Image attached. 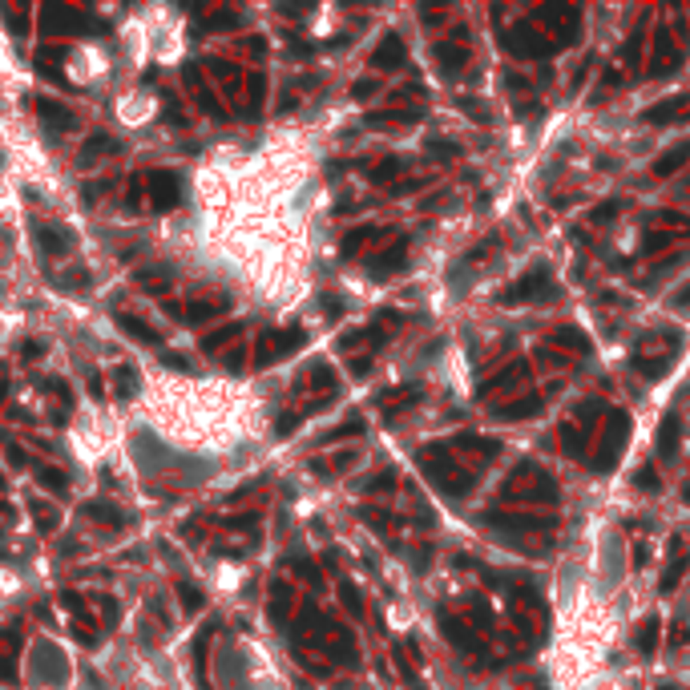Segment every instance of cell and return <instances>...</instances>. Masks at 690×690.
Returning <instances> with one entry per match:
<instances>
[{
  "label": "cell",
  "instance_id": "cell-1",
  "mask_svg": "<svg viewBox=\"0 0 690 690\" xmlns=\"http://www.w3.org/2000/svg\"><path fill=\"white\" fill-rule=\"evenodd\" d=\"M303 343H307L303 327H295V331H267V336L258 339V347H255V364H258V368H271L274 359L291 355L295 347H303Z\"/></svg>",
  "mask_w": 690,
  "mask_h": 690
},
{
  "label": "cell",
  "instance_id": "cell-2",
  "mask_svg": "<svg viewBox=\"0 0 690 690\" xmlns=\"http://www.w3.org/2000/svg\"><path fill=\"white\" fill-rule=\"evenodd\" d=\"M41 25H45V37H57V32H93L97 20L81 8H61V4H45L41 13Z\"/></svg>",
  "mask_w": 690,
  "mask_h": 690
},
{
  "label": "cell",
  "instance_id": "cell-3",
  "mask_svg": "<svg viewBox=\"0 0 690 690\" xmlns=\"http://www.w3.org/2000/svg\"><path fill=\"white\" fill-rule=\"evenodd\" d=\"M32 675L41 678L45 686H61L65 678H69V662H65V654L57 646L37 642L32 646Z\"/></svg>",
  "mask_w": 690,
  "mask_h": 690
},
{
  "label": "cell",
  "instance_id": "cell-4",
  "mask_svg": "<svg viewBox=\"0 0 690 690\" xmlns=\"http://www.w3.org/2000/svg\"><path fill=\"white\" fill-rule=\"evenodd\" d=\"M150 202H154V210H174L178 202H182V182H178V174H170V170H154L150 174Z\"/></svg>",
  "mask_w": 690,
  "mask_h": 690
},
{
  "label": "cell",
  "instance_id": "cell-5",
  "mask_svg": "<svg viewBox=\"0 0 690 690\" xmlns=\"http://www.w3.org/2000/svg\"><path fill=\"white\" fill-rule=\"evenodd\" d=\"M113 323H117V331H121V336L138 339V343H145V347H158V343H161L158 331H154L150 323H142L138 315H126V311H117V315H113Z\"/></svg>",
  "mask_w": 690,
  "mask_h": 690
},
{
  "label": "cell",
  "instance_id": "cell-6",
  "mask_svg": "<svg viewBox=\"0 0 690 690\" xmlns=\"http://www.w3.org/2000/svg\"><path fill=\"white\" fill-rule=\"evenodd\" d=\"M85 517L89 521H97V525H105V529H126V513L117 509V505H110V500H89L85 505Z\"/></svg>",
  "mask_w": 690,
  "mask_h": 690
},
{
  "label": "cell",
  "instance_id": "cell-7",
  "mask_svg": "<svg viewBox=\"0 0 690 690\" xmlns=\"http://www.w3.org/2000/svg\"><path fill=\"white\" fill-rule=\"evenodd\" d=\"M105 154H121V142L97 133V138H89V142L81 145V166H93V158H105Z\"/></svg>",
  "mask_w": 690,
  "mask_h": 690
},
{
  "label": "cell",
  "instance_id": "cell-8",
  "mask_svg": "<svg viewBox=\"0 0 690 690\" xmlns=\"http://www.w3.org/2000/svg\"><path fill=\"white\" fill-rule=\"evenodd\" d=\"M37 246H41L45 255H65V251L73 246V234L53 230V226H37Z\"/></svg>",
  "mask_w": 690,
  "mask_h": 690
},
{
  "label": "cell",
  "instance_id": "cell-9",
  "mask_svg": "<svg viewBox=\"0 0 690 690\" xmlns=\"http://www.w3.org/2000/svg\"><path fill=\"white\" fill-rule=\"evenodd\" d=\"M371 65H380V69H396V65H404V45H400V37H387L384 45L376 48Z\"/></svg>",
  "mask_w": 690,
  "mask_h": 690
},
{
  "label": "cell",
  "instance_id": "cell-10",
  "mask_svg": "<svg viewBox=\"0 0 690 690\" xmlns=\"http://www.w3.org/2000/svg\"><path fill=\"white\" fill-rule=\"evenodd\" d=\"M226 311V299H214V303H190L186 307V319L190 323H206V319H214V315H223Z\"/></svg>",
  "mask_w": 690,
  "mask_h": 690
},
{
  "label": "cell",
  "instance_id": "cell-11",
  "mask_svg": "<svg viewBox=\"0 0 690 690\" xmlns=\"http://www.w3.org/2000/svg\"><path fill=\"white\" fill-rule=\"evenodd\" d=\"M37 113L45 117L48 126H57V129L73 126V113H69V110H61V105H53V101H37Z\"/></svg>",
  "mask_w": 690,
  "mask_h": 690
},
{
  "label": "cell",
  "instance_id": "cell-12",
  "mask_svg": "<svg viewBox=\"0 0 690 690\" xmlns=\"http://www.w3.org/2000/svg\"><path fill=\"white\" fill-rule=\"evenodd\" d=\"M37 477H41V484H45L48 493H57V497H61V493H69V477H65L61 468L41 465V468H37Z\"/></svg>",
  "mask_w": 690,
  "mask_h": 690
},
{
  "label": "cell",
  "instance_id": "cell-13",
  "mask_svg": "<svg viewBox=\"0 0 690 690\" xmlns=\"http://www.w3.org/2000/svg\"><path fill=\"white\" fill-rule=\"evenodd\" d=\"M133 279H138V283H142V287L166 291V287H170V279H174V274H170V271H161V267H150V271H138V274H133Z\"/></svg>",
  "mask_w": 690,
  "mask_h": 690
},
{
  "label": "cell",
  "instance_id": "cell-14",
  "mask_svg": "<svg viewBox=\"0 0 690 690\" xmlns=\"http://www.w3.org/2000/svg\"><path fill=\"white\" fill-rule=\"evenodd\" d=\"M113 384H117V396H133V392H138V371L126 368V364L113 368Z\"/></svg>",
  "mask_w": 690,
  "mask_h": 690
},
{
  "label": "cell",
  "instance_id": "cell-15",
  "mask_svg": "<svg viewBox=\"0 0 690 690\" xmlns=\"http://www.w3.org/2000/svg\"><path fill=\"white\" fill-rule=\"evenodd\" d=\"M239 331H242L239 323H230V327H218V331H210V336L202 339V347H206V352H218V347H223V343H230V339L239 336Z\"/></svg>",
  "mask_w": 690,
  "mask_h": 690
},
{
  "label": "cell",
  "instance_id": "cell-16",
  "mask_svg": "<svg viewBox=\"0 0 690 690\" xmlns=\"http://www.w3.org/2000/svg\"><path fill=\"white\" fill-rule=\"evenodd\" d=\"M178 597H182V606H186V610H202V606H206V597H202V594H198V590H194V585H190V581H178Z\"/></svg>",
  "mask_w": 690,
  "mask_h": 690
},
{
  "label": "cell",
  "instance_id": "cell-17",
  "mask_svg": "<svg viewBox=\"0 0 690 690\" xmlns=\"http://www.w3.org/2000/svg\"><path fill=\"white\" fill-rule=\"evenodd\" d=\"M287 606H291V594H287V585L279 581V585H274V602H271V618H274V622H283Z\"/></svg>",
  "mask_w": 690,
  "mask_h": 690
},
{
  "label": "cell",
  "instance_id": "cell-18",
  "mask_svg": "<svg viewBox=\"0 0 690 690\" xmlns=\"http://www.w3.org/2000/svg\"><path fill=\"white\" fill-rule=\"evenodd\" d=\"M29 509L37 513V525H41L45 533H53V525H57V517H53V509H45L41 500H29Z\"/></svg>",
  "mask_w": 690,
  "mask_h": 690
},
{
  "label": "cell",
  "instance_id": "cell-19",
  "mask_svg": "<svg viewBox=\"0 0 690 690\" xmlns=\"http://www.w3.org/2000/svg\"><path fill=\"white\" fill-rule=\"evenodd\" d=\"M45 392L53 396V400H61V404H65V412H69V404H73V396H69V384H61V380H45Z\"/></svg>",
  "mask_w": 690,
  "mask_h": 690
},
{
  "label": "cell",
  "instance_id": "cell-20",
  "mask_svg": "<svg viewBox=\"0 0 690 690\" xmlns=\"http://www.w3.org/2000/svg\"><path fill=\"white\" fill-rule=\"evenodd\" d=\"M223 525H226V529H255L258 517H255V513H239V517H226Z\"/></svg>",
  "mask_w": 690,
  "mask_h": 690
},
{
  "label": "cell",
  "instance_id": "cell-21",
  "mask_svg": "<svg viewBox=\"0 0 690 690\" xmlns=\"http://www.w3.org/2000/svg\"><path fill=\"white\" fill-rule=\"evenodd\" d=\"M404 170V161H387V166H376L371 170V182H387V178H396Z\"/></svg>",
  "mask_w": 690,
  "mask_h": 690
},
{
  "label": "cell",
  "instance_id": "cell-22",
  "mask_svg": "<svg viewBox=\"0 0 690 690\" xmlns=\"http://www.w3.org/2000/svg\"><path fill=\"white\" fill-rule=\"evenodd\" d=\"M368 239H371V230H355V234H347V239H343V255H355Z\"/></svg>",
  "mask_w": 690,
  "mask_h": 690
},
{
  "label": "cell",
  "instance_id": "cell-23",
  "mask_svg": "<svg viewBox=\"0 0 690 690\" xmlns=\"http://www.w3.org/2000/svg\"><path fill=\"white\" fill-rule=\"evenodd\" d=\"M210 73H214L218 81H239V69L226 65V61H210Z\"/></svg>",
  "mask_w": 690,
  "mask_h": 690
},
{
  "label": "cell",
  "instance_id": "cell-24",
  "mask_svg": "<svg viewBox=\"0 0 690 690\" xmlns=\"http://www.w3.org/2000/svg\"><path fill=\"white\" fill-rule=\"evenodd\" d=\"M359 428H364V424H359V420H352V424H339V428H331V432L323 436V440L331 444V440H343V436H355Z\"/></svg>",
  "mask_w": 690,
  "mask_h": 690
},
{
  "label": "cell",
  "instance_id": "cell-25",
  "mask_svg": "<svg viewBox=\"0 0 690 690\" xmlns=\"http://www.w3.org/2000/svg\"><path fill=\"white\" fill-rule=\"evenodd\" d=\"M61 283L65 287H89V271H65Z\"/></svg>",
  "mask_w": 690,
  "mask_h": 690
},
{
  "label": "cell",
  "instance_id": "cell-26",
  "mask_svg": "<svg viewBox=\"0 0 690 690\" xmlns=\"http://www.w3.org/2000/svg\"><path fill=\"white\" fill-rule=\"evenodd\" d=\"M295 428H299V412H287V416H279V424H274V432H279V436L295 432Z\"/></svg>",
  "mask_w": 690,
  "mask_h": 690
},
{
  "label": "cell",
  "instance_id": "cell-27",
  "mask_svg": "<svg viewBox=\"0 0 690 690\" xmlns=\"http://www.w3.org/2000/svg\"><path fill=\"white\" fill-rule=\"evenodd\" d=\"M158 359H161V364H166V368H174V371H190V364H186V359H182V355H178V352H161Z\"/></svg>",
  "mask_w": 690,
  "mask_h": 690
},
{
  "label": "cell",
  "instance_id": "cell-28",
  "mask_svg": "<svg viewBox=\"0 0 690 690\" xmlns=\"http://www.w3.org/2000/svg\"><path fill=\"white\" fill-rule=\"evenodd\" d=\"M61 606H69V610L77 613V618H85V602H81L73 590H65V594H61Z\"/></svg>",
  "mask_w": 690,
  "mask_h": 690
},
{
  "label": "cell",
  "instance_id": "cell-29",
  "mask_svg": "<svg viewBox=\"0 0 690 690\" xmlns=\"http://www.w3.org/2000/svg\"><path fill=\"white\" fill-rule=\"evenodd\" d=\"M20 355H25V359H41V355H45V343H41V339H29V343H20Z\"/></svg>",
  "mask_w": 690,
  "mask_h": 690
},
{
  "label": "cell",
  "instance_id": "cell-30",
  "mask_svg": "<svg viewBox=\"0 0 690 690\" xmlns=\"http://www.w3.org/2000/svg\"><path fill=\"white\" fill-rule=\"evenodd\" d=\"M0 13L8 16V25H13V32H16V37L25 32V13H13V8H0Z\"/></svg>",
  "mask_w": 690,
  "mask_h": 690
},
{
  "label": "cell",
  "instance_id": "cell-31",
  "mask_svg": "<svg viewBox=\"0 0 690 690\" xmlns=\"http://www.w3.org/2000/svg\"><path fill=\"white\" fill-rule=\"evenodd\" d=\"M339 594H343V602H347V610H355V613H359V594H355L352 585H343Z\"/></svg>",
  "mask_w": 690,
  "mask_h": 690
},
{
  "label": "cell",
  "instance_id": "cell-32",
  "mask_svg": "<svg viewBox=\"0 0 690 690\" xmlns=\"http://www.w3.org/2000/svg\"><path fill=\"white\" fill-rule=\"evenodd\" d=\"M226 368H230V371H239V368H242V359H239V352H230V355H226Z\"/></svg>",
  "mask_w": 690,
  "mask_h": 690
},
{
  "label": "cell",
  "instance_id": "cell-33",
  "mask_svg": "<svg viewBox=\"0 0 690 690\" xmlns=\"http://www.w3.org/2000/svg\"><path fill=\"white\" fill-rule=\"evenodd\" d=\"M8 460H13L16 468H20V465H25V452H20V449H8Z\"/></svg>",
  "mask_w": 690,
  "mask_h": 690
},
{
  "label": "cell",
  "instance_id": "cell-34",
  "mask_svg": "<svg viewBox=\"0 0 690 690\" xmlns=\"http://www.w3.org/2000/svg\"><path fill=\"white\" fill-rule=\"evenodd\" d=\"M0 489H4V481H0Z\"/></svg>",
  "mask_w": 690,
  "mask_h": 690
}]
</instances>
